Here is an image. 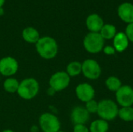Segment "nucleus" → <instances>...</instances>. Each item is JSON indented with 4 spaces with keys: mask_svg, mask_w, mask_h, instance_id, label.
I'll return each instance as SVG.
<instances>
[{
    "mask_svg": "<svg viewBox=\"0 0 133 132\" xmlns=\"http://www.w3.org/2000/svg\"><path fill=\"white\" fill-rule=\"evenodd\" d=\"M35 47L40 57L46 60L55 58L58 51L57 41L49 36L41 37L35 44Z\"/></svg>",
    "mask_w": 133,
    "mask_h": 132,
    "instance_id": "1",
    "label": "nucleus"
},
{
    "mask_svg": "<svg viewBox=\"0 0 133 132\" xmlns=\"http://www.w3.org/2000/svg\"><path fill=\"white\" fill-rule=\"evenodd\" d=\"M40 86L37 80L34 78H26L19 82L17 94L20 98L30 100L38 94Z\"/></svg>",
    "mask_w": 133,
    "mask_h": 132,
    "instance_id": "2",
    "label": "nucleus"
},
{
    "mask_svg": "<svg viewBox=\"0 0 133 132\" xmlns=\"http://www.w3.org/2000/svg\"><path fill=\"white\" fill-rule=\"evenodd\" d=\"M118 107L117 103L111 99H104L98 102L97 114L99 117L106 121L115 120L118 114Z\"/></svg>",
    "mask_w": 133,
    "mask_h": 132,
    "instance_id": "3",
    "label": "nucleus"
},
{
    "mask_svg": "<svg viewBox=\"0 0 133 132\" xmlns=\"http://www.w3.org/2000/svg\"><path fill=\"white\" fill-rule=\"evenodd\" d=\"M83 47L85 50L90 54H97L103 51L104 47V40L100 33H87L83 39Z\"/></svg>",
    "mask_w": 133,
    "mask_h": 132,
    "instance_id": "4",
    "label": "nucleus"
},
{
    "mask_svg": "<svg viewBox=\"0 0 133 132\" xmlns=\"http://www.w3.org/2000/svg\"><path fill=\"white\" fill-rule=\"evenodd\" d=\"M39 125L43 132H58L61 129V122L58 117L48 112L40 116Z\"/></svg>",
    "mask_w": 133,
    "mask_h": 132,
    "instance_id": "5",
    "label": "nucleus"
},
{
    "mask_svg": "<svg viewBox=\"0 0 133 132\" xmlns=\"http://www.w3.org/2000/svg\"><path fill=\"white\" fill-rule=\"evenodd\" d=\"M70 76L64 71L54 73L49 79V86L55 92H60L65 89L70 83Z\"/></svg>",
    "mask_w": 133,
    "mask_h": 132,
    "instance_id": "6",
    "label": "nucleus"
},
{
    "mask_svg": "<svg viewBox=\"0 0 133 132\" xmlns=\"http://www.w3.org/2000/svg\"><path fill=\"white\" fill-rule=\"evenodd\" d=\"M101 72V67L96 60L86 59L82 62V73L87 79L96 80L100 78Z\"/></svg>",
    "mask_w": 133,
    "mask_h": 132,
    "instance_id": "7",
    "label": "nucleus"
},
{
    "mask_svg": "<svg viewBox=\"0 0 133 132\" xmlns=\"http://www.w3.org/2000/svg\"><path fill=\"white\" fill-rule=\"evenodd\" d=\"M19 70V63L16 58L5 56L0 59V75L5 77H12Z\"/></svg>",
    "mask_w": 133,
    "mask_h": 132,
    "instance_id": "8",
    "label": "nucleus"
},
{
    "mask_svg": "<svg viewBox=\"0 0 133 132\" xmlns=\"http://www.w3.org/2000/svg\"><path fill=\"white\" fill-rule=\"evenodd\" d=\"M117 103L122 107H132L133 88L129 85L122 86L121 88L115 93Z\"/></svg>",
    "mask_w": 133,
    "mask_h": 132,
    "instance_id": "9",
    "label": "nucleus"
},
{
    "mask_svg": "<svg viewBox=\"0 0 133 132\" xmlns=\"http://www.w3.org/2000/svg\"><path fill=\"white\" fill-rule=\"evenodd\" d=\"M75 92L77 98L85 103L91 100H94L95 96L94 88L92 85L87 82H83L79 84L76 87Z\"/></svg>",
    "mask_w": 133,
    "mask_h": 132,
    "instance_id": "10",
    "label": "nucleus"
},
{
    "mask_svg": "<svg viewBox=\"0 0 133 132\" xmlns=\"http://www.w3.org/2000/svg\"><path fill=\"white\" fill-rule=\"evenodd\" d=\"M71 121L75 124H86L90 119V114L83 106L75 107L71 112Z\"/></svg>",
    "mask_w": 133,
    "mask_h": 132,
    "instance_id": "11",
    "label": "nucleus"
},
{
    "mask_svg": "<svg viewBox=\"0 0 133 132\" xmlns=\"http://www.w3.org/2000/svg\"><path fill=\"white\" fill-rule=\"evenodd\" d=\"M86 25L87 29L91 33H99L104 25L103 19L96 13L90 14L86 19Z\"/></svg>",
    "mask_w": 133,
    "mask_h": 132,
    "instance_id": "12",
    "label": "nucleus"
},
{
    "mask_svg": "<svg viewBox=\"0 0 133 132\" xmlns=\"http://www.w3.org/2000/svg\"><path fill=\"white\" fill-rule=\"evenodd\" d=\"M119 18L128 24L133 23V4L130 2H124L121 4L118 9Z\"/></svg>",
    "mask_w": 133,
    "mask_h": 132,
    "instance_id": "13",
    "label": "nucleus"
},
{
    "mask_svg": "<svg viewBox=\"0 0 133 132\" xmlns=\"http://www.w3.org/2000/svg\"><path fill=\"white\" fill-rule=\"evenodd\" d=\"M129 44V40L125 33L123 32L117 33L115 37L113 38V47L118 52L125 51L128 48Z\"/></svg>",
    "mask_w": 133,
    "mask_h": 132,
    "instance_id": "14",
    "label": "nucleus"
},
{
    "mask_svg": "<svg viewBox=\"0 0 133 132\" xmlns=\"http://www.w3.org/2000/svg\"><path fill=\"white\" fill-rule=\"evenodd\" d=\"M22 37L29 44H36L41 38L38 30L32 26H27L23 30Z\"/></svg>",
    "mask_w": 133,
    "mask_h": 132,
    "instance_id": "15",
    "label": "nucleus"
},
{
    "mask_svg": "<svg viewBox=\"0 0 133 132\" xmlns=\"http://www.w3.org/2000/svg\"><path fill=\"white\" fill-rule=\"evenodd\" d=\"M89 130L90 132H108L109 130V124L108 121L100 118L94 121L90 124Z\"/></svg>",
    "mask_w": 133,
    "mask_h": 132,
    "instance_id": "16",
    "label": "nucleus"
},
{
    "mask_svg": "<svg viewBox=\"0 0 133 132\" xmlns=\"http://www.w3.org/2000/svg\"><path fill=\"white\" fill-rule=\"evenodd\" d=\"M66 73L71 77H76L82 73V63L77 61L69 62L66 66Z\"/></svg>",
    "mask_w": 133,
    "mask_h": 132,
    "instance_id": "17",
    "label": "nucleus"
},
{
    "mask_svg": "<svg viewBox=\"0 0 133 132\" xmlns=\"http://www.w3.org/2000/svg\"><path fill=\"white\" fill-rule=\"evenodd\" d=\"M99 33L104 40H111L116 35L117 30L112 24H104Z\"/></svg>",
    "mask_w": 133,
    "mask_h": 132,
    "instance_id": "18",
    "label": "nucleus"
},
{
    "mask_svg": "<svg viewBox=\"0 0 133 132\" xmlns=\"http://www.w3.org/2000/svg\"><path fill=\"white\" fill-rule=\"evenodd\" d=\"M19 85V82L16 79L13 77H9L3 82V89L5 92L9 93H17Z\"/></svg>",
    "mask_w": 133,
    "mask_h": 132,
    "instance_id": "19",
    "label": "nucleus"
},
{
    "mask_svg": "<svg viewBox=\"0 0 133 132\" xmlns=\"http://www.w3.org/2000/svg\"><path fill=\"white\" fill-rule=\"evenodd\" d=\"M105 86L108 90L116 93L121 88L122 84V81L120 80L119 78H118L117 76H115V75H111V76H109L106 79Z\"/></svg>",
    "mask_w": 133,
    "mask_h": 132,
    "instance_id": "20",
    "label": "nucleus"
},
{
    "mask_svg": "<svg viewBox=\"0 0 133 132\" xmlns=\"http://www.w3.org/2000/svg\"><path fill=\"white\" fill-rule=\"evenodd\" d=\"M118 117L125 122L133 121V107H121L118 110Z\"/></svg>",
    "mask_w": 133,
    "mask_h": 132,
    "instance_id": "21",
    "label": "nucleus"
},
{
    "mask_svg": "<svg viewBox=\"0 0 133 132\" xmlns=\"http://www.w3.org/2000/svg\"><path fill=\"white\" fill-rule=\"evenodd\" d=\"M85 108L89 112V114H97L98 109V102H97L94 99L91 100L86 103Z\"/></svg>",
    "mask_w": 133,
    "mask_h": 132,
    "instance_id": "22",
    "label": "nucleus"
},
{
    "mask_svg": "<svg viewBox=\"0 0 133 132\" xmlns=\"http://www.w3.org/2000/svg\"><path fill=\"white\" fill-rule=\"evenodd\" d=\"M125 33L127 36L129 40L133 43V23L128 24V26L125 28Z\"/></svg>",
    "mask_w": 133,
    "mask_h": 132,
    "instance_id": "23",
    "label": "nucleus"
},
{
    "mask_svg": "<svg viewBox=\"0 0 133 132\" xmlns=\"http://www.w3.org/2000/svg\"><path fill=\"white\" fill-rule=\"evenodd\" d=\"M73 132H90V130L86 124H75L73 127Z\"/></svg>",
    "mask_w": 133,
    "mask_h": 132,
    "instance_id": "24",
    "label": "nucleus"
},
{
    "mask_svg": "<svg viewBox=\"0 0 133 132\" xmlns=\"http://www.w3.org/2000/svg\"><path fill=\"white\" fill-rule=\"evenodd\" d=\"M103 52L106 55H113L115 54L116 51L113 46H105L103 48Z\"/></svg>",
    "mask_w": 133,
    "mask_h": 132,
    "instance_id": "25",
    "label": "nucleus"
},
{
    "mask_svg": "<svg viewBox=\"0 0 133 132\" xmlns=\"http://www.w3.org/2000/svg\"><path fill=\"white\" fill-rule=\"evenodd\" d=\"M4 9H3V8L2 7H1L0 8V16H3L4 15Z\"/></svg>",
    "mask_w": 133,
    "mask_h": 132,
    "instance_id": "26",
    "label": "nucleus"
},
{
    "mask_svg": "<svg viewBox=\"0 0 133 132\" xmlns=\"http://www.w3.org/2000/svg\"><path fill=\"white\" fill-rule=\"evenodd\" d=\"M5 0H0V8L3 6V5L5 4Z\"/></svg>",
    "mask_w": 133,
    "mask_h": 132,
    "instance_id": "27",
    "label": "nucleus"
},
{
    "mask_svg": "<svg viewBox=\"0 0 133 132\" xmlns=\"http://www.w3.org/2000/svg\"><path fill=\"white\" fill-rule=\"evenodd\" d=\"M2 132H15L13 131L12 130H11V129H5V130H3Z\"/></svg>",
    "mask_w": 133,
    "mask_h": 132,
    "instance_id": "28",
    "label": "nucleus"
},
{
    "mask_svg": "<svg viewBox=\"0 0 133 132\" xmlns=\"http://www.w3.org/2000/svg\"><path fill=\"white\" fill-rule=\"evenodd\" d=\"M58 132H66V131H61V130H60V131H58Z\"/></svg>",
    "mask_w": 133,
    "mask_h": 132,
    "instance_id": "29",
    "label": "nucleus"
}]
</instances>
